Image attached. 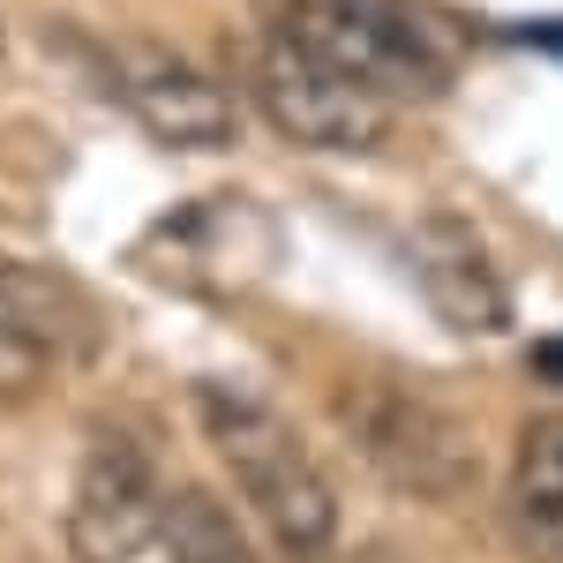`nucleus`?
I'll return each mask as SVG.
<instances>
[{"label": "nucleus", "instance_id": "obj_1", "mask_svg": "<svg viewBox=\"0 0 563 563\" xmlns=\"http://www.w3.org/2000/svg\"><path fill=\"white\" fill-rule=\"evenodd\" d=\"M196 421H203V443L225 466V481L241 488V504L263 519V533L294 563H331V549H339V488L316 466L301 429L271 398L233 384H196Z\"/></svg>", "mask_w": 563, "mask_h": 563}, {"label": "nucleus", "instance_id": "obj_2", "mask_svg": "<svg viewBox=\"0 0 563 563\" xmlns=\"http://www.w3.org/2000/svg\"><path fill=\"white\" fill-rule=\"evenodd\" d=\"M271 31L301 38L331 68L384 90L390 106L451 84V38L406 0H271Z\"/></svg>", "mask_w": 563, "mask_h": 563}, {"label": "nucleus", "instance_id": "obj_3", "mask_svg": "<svg viewBox=\"0 0 563 563\" xmlns=\"http://www.w3.org/2000/svg\"><path fill=\"white\" fill-rule=\"evenodd\" d=\"M241 84H249L263 121L278 135H294L301 151H384L390 143L384 90L331 68L323 53H308L286 31H263L256 45H241Z\"/></svg>", "mask_w": 563, "mask_h": 563}, {"label": "nucleus", "instance_id": "obj_4", "mask_svg": "<svg viewBox=\"0 0 563 563\" xmlns=\"http://www.w3.org/2000/svg\"><path fill=\"white\" fill-rule=\"evenodd\" d=\"M346 435L361 443V459H368L390 488H406V496H421V504H459L481 481L474 435L459 429L443 406L413 398V390H390V384L353 390L346 398Z\"/></svg>", "mask_w": 563, "mask_h": 563}, {"label": "nucleus", "instance_id": "obj_5", "mask_svg": "<svg viewBox=\"0 0 563 563\" xmlns=\"http://www.w3.org/2000/svg\"><path fill=\"white\" fill-rule=\"evenodd\" d=\"M113 98L166 151H233L241 143V98L166 45H129L113 60Z\"/></svg>", "mask_w": 563, "mask_h": 563}, {"label": "nucleus", "instance_id": "obj_6", "mask_svg": "<svg viewBox=\"0 0 563 563\" xmlns=\"http://www.w3.org/2000/svg\"><path fill=\"white\" fill-rule=\"evenodd\" d=\"M158 519H166V488H158V466L106 435L84 451V474L68 488V556L76 563H135L151 541H158Z\"/></svg>", "mask_w": 563, "mask_h": 563}, {"label": "nucleus", "instance_id": "obj_7", "mask_svg": "<svg viewBox=\"0 0 563 563\" xmlns=\"http://www.w3.org/2000/svg\"><path fill=\"white\" fill-rule=\"evenodd\" d=\"M413 271H421V286H429L443 323H459V331H504L511 323V294H504L488 249L459 218H429L413 233Z\"/></svg>", "mask_w": 563, "mask_h": 563}, {"label": "nucleus", "instance_id": "obj_8", "mask_svg": "<svg viewBox=\"0 0 563 563\" xmlns=\"http://www.w3.org/2000/svg\"><path fill=\"white\" fill-rule=\"evenodd\" d=\"M60 323H68V308L53 294V278L0 271V406L45 390L53 361H60Z\"/></svg>", "mask_w": 563, "mask_h": 563}, {"label": "nucleus", "instance_id": "obj_9", "mask_svg": "<svg viewBox=\"0 0 563 563\" xmlns=\"http://www.w3.org/2000/svg\"><path fill=\"white\" fill-rule=\"evenodd\" d=\"M511 541L533 563H563V413H533L511 451Z\"/></svg>", "mask_w": 563, "mask_h": 563}, {"label": "nucleus", "instance_id": "obj_10", "mask_svg": "<svg viewBox=\"0 0 563 563\" xmlns=\"http://www.w3.org/2000/svg\"><path fill=\"white\" fill-rule=\"evenodd\" d=\"M158 549H166V563H263L256 541H249V526L233 519L211 488H174V496H166Z\"/></svg>", "mask_w": 563, "mask_h": 563}, {"label": "nucleus", "instance_id": "obj_11", "mask_svg": "<svg viewBox=\"0 0 563 563\" xmlns=\"http://www.w3.org/2000/svg\"><path fill=\"white\" fill-rule=\"evenodd\" d=\"M0 53H8V23H0Z\"/></svg>", "mask_w": 563, "mask_h": 563}]
</instances>
